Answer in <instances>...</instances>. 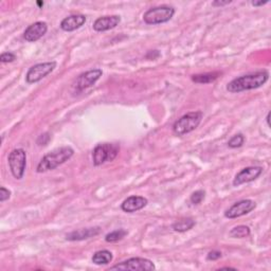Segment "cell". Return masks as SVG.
<instances>
[{
    "mask_svg": "<svg viewBox=\"0 0 271 271\" xmlns=\"http://www.w3.org/2000/svg\"><path fill=\"white\" fill-rule=\"evenodd\" d=\"M268 80L269 73L266 70L252 72L232 80L231 82L228 83L227 90L231 94H236V92L256 89L266 84Z\"/></svg>",
    "mask_w": 271,
    "mask_h": 271,
    "instance_id": "cell-1",
    "label": "cell"
},
{
    "mask_svg": "<svg viewBox=\"0 0 271 271\" xmlns=\"http://www.w3.org/2000/svg\"><path fill=\"white\" fill-rule=\"evenodd\" d=\"M74 154L73 148L70 146H63L56 148L54 151L45 155L43 159L38 163L36 172L37 173H46L56 169L57 166L65 163L66 161L70 159Z\"/></svg>",
    "mask_w": 271,
    "mask_h": 271,
    "instance_id": "cell-2",
    "label": "cell"
},
{
    "mask_svg": "<svg viewBox=\"0 0 271 271\" xmlns=\"http://www.w3.org/2000/svg\"><path fill=\"white\" fill-rule=\"evenodd\" d=\"M204 114L201 112H193L184 114L173 125V131L177 136L187 135L198 128Z\"/></svg>",
    "mask_w": 271,
    "mask_h": 271,
    "instance_id": "cell-3",
    "label": "cell"
},
{
    "mask_svg": "<svg viewBox=\"0 0 271 271\" xmlns=\"http://www.w3.org/2000/svg\"><path fill=\"white\" fill-rule=\"evenodd\" d=\"M176 10L170 5H160L147 10L143 15V20L147 25H159L170 21L175 15Z\"/></svg>",
    "mask_w": 271,
    "mask_h": 271,
    "instance_id": "cell-4",
    "label": "cell"
},
{
    "mask_svg": "<svg viewBox=\"0 0 271 271\" xmlns=\"http://www.w3.org/2000/svg\"><path fill=\"white\" fill-rule=\"evenodd\" d=\"M8 162L11 173L16 179L20 180L25 175L27 168V153L22 148H15L10 153Z\"/></svg>",
    "mask_w": 271,
    "mask_h": 271,
    "instance_id": "cell-5",
    "label": "cell"
},
{
    "mask_svg": "<svg viewBox=\"0 0 271 271\" xmlns=\"http://www.w3.org/2000/svg\"><path fill=\"white\" fill-rule=\"evenodd\" d=\"M119 146L112 143H103L96 145L92 153V160L96 166L111 162L119 154Z\"/></svg>",
    "mask_w": 271,
    "mask_h": 271,
    "instance_id": "cell-6",
    "label": "cell"
},
{
    "mask_svg": "<svg viewBox=\"0 0 271 271\" xmlns=\"http://www.w3.org/2000/svg\"><path fill=\"white\" fill-rule=\"evenodd\" d=\"M155 264L148 258L131 257L126 261L114 265L109 270H132V271H151L155 270Z\"/></svg>",
    "mask_w": 271,
    "mask_h": 271,
    "instance_id": "cell-7",
    "label": "cell"
},
{
    "mask_svg": "<svg viewBox=\"0 0 271 271\" xmlns=\"http://www.w3.org/2000/svg\"><path fill=\"white\" fill-rule=\"evenodd\" d=\"M56 62H46V63H39L32 66L29 69L26 76V80L28 84H34L37 83L39 80H42L44 78H46L50 74L51 72H53L54 69L56 68Z\"/></svg>",
    "mask_w": 271,
    "mask_h": 271,
    "instance_id": "cell-8",
    "label": "cell"
},
{
    "mask_svg": "<svg viewBox=\"0 0 271 271\" xmlns=\"http://www.w3.org/2000/svg\"><path fill=\"white\" fill-rule=\"evenodd\" d=\"M255 201L251 199L239 200L238 203L232 205L226 212H224V217L229 218V220H233V218L244 216L246 214H249L251 211L255 210Z\"/></svg>",
    "mask_w": 271,
    "mask_h": 271,
    "instance_id": "cell-9",
    "label": "cell"
},
{
    "mask_svg": "<svg viewBox=\"0 0 271 271\" xmlns=\"http://www.w3.org/2000/svg\"><path fill=\"white\" fill-rule=\"evenodd\" d=\"M262 173H263L262 166H248V168L243 169L235 175L233 180V186L239 187L240 184L255 181L262 175Z\"/></svg>",
    "mask_w": 271,
    "mask_h": 271,
    "instance_id": "cell-10",
    "label": "cell"
},
{
    "mask_svg": "<svg viewBox=\"0 0 271 271\" xmlns=\"http://www.w3.org/2000/svg\"><path fill=\"white\" fill-rule=\"evenodd\" d=\"M102 69H92L80 74L77 79V88L79 91H83L91 86H94L102 77Z\"/></svg>",
    "mask_w": 271,
    "mask_h": 271,
    "instance_id": "cell-11",
    "label": "cell"
},
{
    "mask_svg": "<svg viewBox=\"0 0 271 271\" xmlns=\"http://www.w3.org/2000/svg\"><path fill=\"white\" fill-rule=\"evenodd\" d=\"M48 31V25L45 21H36L29 26L24 32V38L27 42L35 43L42 38Z\"/></svg>",
    "mask_w": 271,
    "mask_h": 271,
    "instance_id": "cell-12",
    "label": "cell"
},
{
    "mask_svg": "<svg viewBox=\"0 0 271 271\" xmlns=\"http://www.w3.org/2000/svg\"><path fill=\"white\" fill-rule=\"evenodd\" d=\"M121 22V17L118 15L99 17L94 22V30L96 32H104L116 28Z\"/></svg>",
    "mask_w": 271,
    "mask_h": 271,
    "instance_id": "cell-13",
    "label": "cell"
},
{
    "mask_svg": "<svg viewBox=\"0 0 271 271\" xmlns=\"http://www.w3.org/2000/svg\"><path fill=\"white\" fill-rule=\"evenodd\" d=\"M147 203V199L143 197V196L134 195L123 201L122 205H121V209L126 213H134L143 209L144 207H146Z\"/></svg>",
    "mask_w": 271,
    "mask_h": 271,
    "instance_id": "cell-14",
    "label": "cell"
},
{
    "mask_svg": "<svg viewBox=\"0 0 271 271\" xmlns=\"http://www.w3.org/2000/svg\"><path fill=\"white\" fill-rule=\"evenodd\" d=\"M86 16L83 14H74L70 15L68 17H65L64 19L61 22V29L63 31L66 32H72L76 31L77 29H80V27H83L85 25Z\"/></svg>",
    "mask_w": 271,
    "mask_h": 271,
    "instance_id": "cell-15",
    "label": "cell"
},
{
    "mask_svg": "<svg viewBox=\"0 0 271 271\" xmlns=\"http://www.w3.org/2000/svg\"><path fill=\"white\" fill-rule=\"evenodd\" d=\"M101 233V228L100 227H94V228H83L72 231L69 234L66 235L67 240L76 241V240H84L88 239L90 238H94L97 234Z\"/></svg>",
    "mask_w": 271,
    "mask_h": 271,
    "instance_id": "cell-16",
    "label": "cell"
},
{
    "mask_svg": "<svg viewBox=\"0 0 271 271\" xmlns=\"http://www.w3.org/2000/svg\"><path fill=\"white\" fill-rule=\"evenodd\" d=\"M113 255L108 250H100L96 251L92 256V263L96 265H107L112 261Z\"/></svg>",
    "mask_w": 271,
    "mask_h": 271,
    "instance_id": "cell-17",
    "label": "cell"
},
{
    "mask_svg": "<svg viewBox=\"0 0 271 271\" xmlns=\"http://www.w3.org/2000/svg\"><path fill=\"white\" fill-rule=\"evenodd\" d=\"M221 72H209V73H203V74H196L192 77V80L198 84H209L214 82L215 80L218 79L221 76Z\"/></svg>",
    "mask_w": 271,
    "mask_h": 271,
    "instance_id": "cell-18",
    "label": "cell"
},
{
    "mask_svg": "<svg viewBox=\"0 0 271 271\" xmlns=\"http://www.w3.org/2000/svg\"><path fill=\"white\" fill-rule=\"evenodd\" d=\"M195 226V222L192 218H186V220H181L179 222L175 223L173 224L172 228L176 232H187L189 230H191Z\"/></svg>",
    "mask_w": 271,
    "mask_h": 271,
    "instance_id": "cell-19",
    "label": "cell"
},
{
    "mask_svg": "<svg viewBox=\"0 0 271 271\" xmlns=\"http://www.w3.org/2000/svg\"><path fill=\"white\" fill-rule=\"evenodd\" d=\"M250 233L251 231L249 227L240 224V226L234 227L231 231L229 232V235L233 239H244V238H248V236L250 235Z\"/></svg>",
    "mask_w": 271,
    "mask_h": 271,
    "instance_id": "cell-20",
    "label": "cell"
},
{
    "mask_svg": "<svg viewBox=\"0 0 271 271\" xmlns=\"http://www.w3.org/2000/svg\"><path fill=\"white\" fill-rule=\"evenodd\" d=\"M126 235H128V232H126L125 230L119 229V230H116V231H112L111 233L106 234L105 240L107 241V243H116V241H119L123 238H125Z\"/></svg>",
    "mask_w": 271,
    "mask_h": 271,
    "instance_id": "cell-21",
    "label": "cell"
},
{
    "mask_svg": "<svg viewBox=\"0 0 271 271\" xmlns=\"http://www.w3.org/2000/svg\"><path fill=\"white\" fill-rule=\"evenodd\" d=\"M244 142H245V137L241 134H238V135L233 136L231 139L229 140L228 146L231 147V148H238V147H240L241 145H243Z\"/></svg>",
    "mask_w": 271,
    "mask_h": 271,
    "instance_id": "cell-22",
    "label": "cell"
},
{
    "mask_svg": "<svg viewBox=\"0 0 271 271\" xmlns=\"http://www.w3.org/2000/svg\"><path fill=\"white\" fill-rule=\"evenodd\" d=\"M206 197V192L203 191V190H198V191H196L194 192L192 195H191V203L193 205H199L203 203V200L205 199Z\"/></svg>",
    "mask_w": 271,
    "mask_h": 271,
    "instance_id": "cell-23",
    "label": "cell"
},
{
    "mask_svg": "<svg viewBox=\"0 0 271 271\" xmlns=\"http://www.w3.org/2000/svg\"><path fill=\"white\" fill-rule=\"evenodd\" d=\"M16 60V55L12 52H4L1 55H0V62L2 64H5V63H12Z\"/></svg>",
    "mask_w": 271,
    "mask_h": 271,
    "instance_id": "cell-24",
    "label": "cell"
},
{
    "mask_svg": "<svg viewBox=\"0 0 271 271\" xmlns=\"http://www.w3.org/2000/svg\"><path fill=\"white\" fill-rule=\"evenodd\" d=\"M11 197V191L7 188L1 187L0 188V203H4L5 200L10 199Z\"/></svg>",
    "mask_w": 271,
    "mask_h": 271,
    "instance_id": "cell-25",
    "label": "cell"
},
{
    "mask_svg": "<svg viewBox=\"0 0 271 271\" xmlns=\"http://www.w3.org/2000/svg\"><path fill=\"white\" fill-rule=\"evenodd\" d=\"M49 141H50V135L48 134V132H45V134L40 135L38 137V139H37L36 142H37L38 145L42 146V145H47Z\"/></svg>",
    "mask_w": 271,
    "mask_h": 271,
    "instance_id": "cell-26",
    "label": "cell"
},
{
    "mask_svg": "<svg viewBox=\"0 0 271 271\" xmlns=\"http://www.w3.org/2000/svg\"><path fill=\"white\" fill-rule=\"evenodd\" d=\"M221 257H222V252L217 251V250L210 251L209 253H207V261H216V259L221 258Z\"/></svg>",
    "mask_w": 271,
    "mask_h": 271,
    "instance_id": "cell-27",
    "label": "cell"
},
{
    "mask_svg": "<svg viewBox=\"0 0 271 271\" xmlns=\"http://www.w3.org/2000/svg\"><path fill=\"white\" fill-rule=\"evenodd\" d=\"M159 56H160V52L158 50H153V51H149L148 53L146 54V59H148V60H156Z\"/></svg>",
    "mask_w": 271,
    "mask_h": 271,
    "instance_id": "cell-28",
    "label": "cell"
},
{
    "mask_svg": "<svg viewBox=\"0 0 271 271\" xmlns=\"http://www.w3.org/2000/svg\"><path fill=\"white\" fill-rule=\"evenodd\" d=\"M232 1L231 0H227V1H221V0H216V1H213L212 5L213 7H223V5L230 4Z\"/></svg>",
    "mask_w": 271,
    "mask_h": 271,
    "instance_id": "cell-29",
    "label": "cell"
},
{
    "mask_svg": "<svg viewBox=\"0 0 271 271\" xmlns=\"http://www.w3.org/2000/svg\"><path fill=\"white\" fill-rule=\"evenodd\" d=\"M268 2H269L268 0H266V1H252L251 4L253 5V7H263V5L267 4Z\"/></svg>",
    "mask_w": 271,
    "mask_h": 271,
    "instance_id": "cell-30",
    "label": "cell"
},
{
    "mask_svg": "<svg viewBox=\"0 0 271 271\" xmlns=\"http://www.w3.org/2000/svg\"><path fill=\"white\" fill-rule=\"evenodd\" d=\"M266 121H267V124H268V126H270V112H268V114H267Z\"/></svg>",
    "mask_w": 271,
    "mask_h": 271,
    "instance_id": "cell-31",
    "label": "cell"
},
{
    "mask_svg": "<svg viewBox=\"0 0 271 271\" xmlns=\"http://www.w3.org/2000/svg\"><path fill=\"white\" fill-rule=\"evenodd\" d=\"M37 5H38V7H43L44 2H42V1H37Z\"/></svg>",
    "mask_w": 271,
    "mask_h": 271,
    "instance_id": "cell-32",
    "label": "cell"
}]
</instances>
